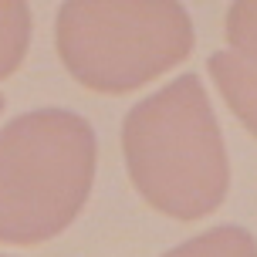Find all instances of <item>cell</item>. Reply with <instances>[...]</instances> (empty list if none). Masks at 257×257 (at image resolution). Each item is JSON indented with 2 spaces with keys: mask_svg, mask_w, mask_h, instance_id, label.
<instances>
[{
  "mask_svg": "<svg viewBox=\"0 0 257 257\" xmlns=\"http://www.w3.org/2000/svg\"><path fill=\"white\" fill-rule=\"evenodd\" d=\"M122 156L132 186L163 217L200 220L227 200V146L196 75L173 78L128 108Z\"/></svg>",
  "mask_w": 257,
  "mask_h": 257,
  "instance_id": "1",
  "label": "cell"
},
{
  "mask_svg": "<svg viewBox=\"0 0 257 257\" xmlns=\"http://www.w3.org/2000/svg\"><path fill=\"white\" fill-rule=\"evenodd\" d=\"M98 139L71 108H31L0 128V244L34 247L64 233L88 203Z\"/></svg>",
  "mask_w": 257,
  "mask_h": 257,
  "instance_id": "2",
  "label": "cell"
},
{
  "mask_svg": "<svg viewBox=\"0 0 257 257\" xmlns=\"http://www.w3.org/2000/svg\"><path fill=\"white\" fill-rule=\"evenodd\" d=\"M54 44L78 85L125 95L186 61L196 34L176 0H68L58 7Z\"/></svg>",
  "mask_w": 257,
  "mask_h": 257,
  "instance_id": "3",
  "label": "cell"
},
{
  "mask_svg": "<svg viewBox=\"0 0 257 257\" xmlns=\"http://www.w3.org/2000/svg\"><path fill=\"white\" fill-rule=\"evenodd\" d=\"M206 68H210V75L217 81L223 102L230 105V112L244 122V128L257 139V68H250L247 61H240L230 51L210 54Z\"/></svg>",
  "mask_w": 257,
  "mask_h": 257,
  "instance_id": "4",
  "label": "cell"
},
{
  "mask_svg": "<svg viewBox=\"0 0 257 257\" xmlns=\"http://www.w3.org/2000/svg\"><path fill=\"white\" fill-rule=\"evenodd\" d=\"M163 257H257V240L250 230L227 223V227H213V230L183 240Z\"/></svg>",
  "mask_w": 257,
  "mask_h": 257,
  "instance_id": "5",
  "label": "cell"
},
{
  "mask_svg": "<svg viewBox=\"0 0 257 257\" xmlns=\"http://www.w3.org/2000/svg\"><path fill=\"white\" fill-rule=\"evenodd\" d=\"M31 48V7L21 0H0V81L11 78Z\"/></svg>",
  "mask_w": 257,
  "mask_h": 257,
  "instance_id": "6",
  "label": "cell"
},
{
  "mask_svg": "<svg viewBox=\"0 0 257 257\" xmlns=\"http://www.w3.org/2000/svg\"><path fill=\"white\" fill-rule=\"evenodd\" d=\"M223 34L240 61H247L250 68H257V0H237L227 11L223 21Z\"/></svg>",
  "mask_w": 257,
  "mask_h": 257,
  "instance_id": "7",
  "label": "cell"
},
{
  "mask_svg": "<svg viewBox=\"0 0 257 257\" xmlns=\"http://www.w3.org/2000/svg\"><path fill=\"white\" fill-rule=\"evenodd\" d=\"M0 112H4V95H0Z\"/></svg>",
  "mask_w": 257,
  "mask_h": 257,
  "instance_id": "8",
  "label": "cell"
},
{
  "mask_svg": "<svg viewBox=\"0 0 257 257\" xmlns=\"http://www.w3.org/2000/svg\"><path fill=\"white\" fill-rule=\"evenodd\" d=\"M0 257H7V254H0Z\"/></svg>",
  "mask_w": 257,
  "mask_h": 257,
  "instance_id": "9",
  "label": "cell"
}]
</instances>
